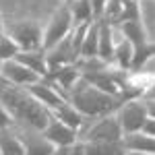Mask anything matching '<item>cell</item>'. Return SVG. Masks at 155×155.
I'll list each match as a JSON object with an SVG mask.
<instances>
[{"mask_svg":"<svg viewBox=\"0 0 155 155\" xmlns=\"http://www.w3.org/2000/svg\"><path fill=\"white\" fill-rule=\"evenodd\" d=\"M0 104L11 114L12 122H19L21 126L41 132L50 122V110L35 101L23 87H15L6 81H0Z\"/></svg>","mask_w":155,"mask_h":155,"instance_id":"1","label":"cell"},{"mask_svg":"<svg viewBox=\"0 0 155 155\" xmlns=\"http://www.w3.org/2000/svg\"><path fill=\"white\" fill-rule=\"evenodd\" d=\"M66 101L85 118H101L107 114H114L124 104V97L104 93L93 85H89L85 79H79L66 93Z\"/></svg>","mask_w":155,"mask_h":155,"instance_id":"2","label":"cell"},{"mask_svg":"<svg viewBox=\"0 0 155 155\" xmlns=\"http://www.w3.org/2000/svg\"><path fill=\"white\" fill-rule=\"evenodd\" d=\"M149 116H153V101H151V93L149 99L145 101L143 97H134L124 101L122 106L116 110V118L120 122V128L122 134H128V132H139L143 122Z\"/></svg>","mask_w":155,"mask_h":155,"instance_id":"3","label":"cell"},{"mask_svg":"<svg viewBox=\"0 0 155 155\" xmlns=\"http://www.w3.org/2000/svg\"><path fill=\"white\" fill-rule=\"evenodd\" d=\"M6 35L17 44L19 52H35L44 46V29L37 21H19L6 29Z\"/></svg>","mask_w":155,"mask_h":155,"instance_id":"4","label":"cell"},{"mask_svg":"<svg viewBox=\"0 0 155 155\" xmlns=\"http://www.w3.org/2000/svg\"><path fill=\"white\" fill-rule=\"evenodd\" d=\"M72 29H74V23H72L71 8H68V4H64V6H60L58 11L52 15L48 27L44 31V46H41V50L46 52L52 46H56L58 41H62L64 37L71 35Z\"/></svg>","mask_w":155,"mask_h":155,"instance_id":"5","label":"cell"},{"mask_svg":"<svg viewBox=\"0 0 155 155\" xmlns=\"http://www.w3.org/2000/svg\"><path fill=\"white\" fill-rule=\"evenodd\" d=\"M120 139H122V128H120V122L116 118V112L101 116L95 124H91L87 128L83 137V141H91V143H114Z\"/></svg>","mask_w":155,"mask_h":155,"instance_id":"6","label":"cell"},{"mask_svg":"<svg viewBox=\"0 0 155 155\" xmlns=\"http://www.w3.org/2000/svg\"><path fill=\"white\" fill-rule=\"evenodd\" d=\"M23 89L33 97L35 101H39L46 110H50V112L56 110V107H60L62 104H66V95L60 91L56 85H52L50 81H46V79H39L37 83H31V85H27V87H23Z\"/></svg>","mask_w":155,"mask_h":155,"instance_id":"7","label":"cell"},{"mask_svg":"<svg viewBox=\"0 0 155 155\" xmlns=\"http://www.w3.org/2000/svg\"><path fill=\"white\" fill-rule=\"evenodd\" d=\"M0 77H2V81L15 85V87H27V85L39 81V77H37L35 72L29 71L27 66H23L21 62H17L15 58L0 62Z\"/></svg>","mask_w":155,"mask_h":155,"instance_id":"8","label":"cell"},{"mask_svg":"<svg viewBox=\"0 0 155 155\" xmlns=\"http://www.w3.org/2000/svg\"><path fill=\"white\" fill-rule=\"evenodd\" d=\"M44 139L50 141L54 147H72V145L79 141V132L68 128L66 124H62L60 120H56L50 114V122L46 124V128L41 130Z\"/></svg>","mask_w":155,"mask_h":155,"instance_id":"9","label":"cell"},{"mask_svg":"<svg viewBox=\"0 0 155 155\" xmlns=\"http://www.w3.org/2000/svg\"><path fill=\"white\" fill-rule=\"evenodd\" d=\"M46 62H48V72L56 71L60 66H66V64H74L77 62V54L72 50L71 35L64 37L62 41H58L56 46H52L50 50H46Z\"/></svg>","mask_w":155,"mask_h":155,"instance_id":"10","label":"cell"},{"mask_svg":"<svg viewBox=\"0 0 155 155\" xmlns=\"http://www.w3.org/2000/svg\"><path fill=\"white\" fill-rule=\"evenodd\" d=\"M23 143L25 155H50L54 151V145L44 139V134L39 130H33V128H27L23 126V132L17 134Z\"/></svg>","mask_w":155,"mask_h":155,"instance_id":"11","label":"cell"},{"mask_svg":"<svg viewBox=\"0 0 155 155\" xmlns=\"http://www.w3.org/2000/svg\"><path fill=\"white\" fill-rule=\"evenodd\" d=\"M81 79V72L74 64H66V66H60L56 71H50L46 74V81H50L52 85H56L58 89H64L66 93L72 89V85Z\"/></svg>","mask_w":155,"mask_h":155,"instance_id":"12","label":"cell"},{"mask_svg":"<svg viewBox=\"0 0 155 155\" xmlns=\"http://www.w3.org/2000/svg\"><path fill=\"white\" fill-rule=\"evenodd\" d=\"M114 29L112 23L107 19H99V33H97V58H101L104 62L112 60V52H114Z\"/></svg>","mask_w":155,"mask_h":155,"instance_id":"13","label":"cell"},{"mask_svg":"<svg viewBox=\"0 0 155 155\" xmlns=\"http://www.w3.org/2000/svg\"><path fill=\"white\" fill-rule=\"evenodd\" d=\"M122 145L126 149V153H151L155 151V141L153 137H147L143 132H128L122 134Z\"/></svg>","mask_w":155,"mask_h":155,"instance_id":"14","label":"cell"},{"mask_svg":"<svg viewBox=\"0 0 155 155\" xmlns=\"http://www.w3.org/2000/svg\"><path fill=\"white\" fill-rule=\"evenodd\" d=\"M17 62H21L29 71H33L39 79H46L48 74V62H46V52L44 50H35V52H19L15 56Z\"/></svg>","mask_w":155,"mask_h":155,"instance_id":"15","label":"cell"},{"mask_svg":"<svg viewBox=\"0 0 155 155\" xmlns=\"http://www.w3.org/2000/svg\"><path fill=\"white\" fill-rule=\"evenodd\" d=\"M50 114H52V116H54L56 120H60L62 124H66L68 128L77 130V132L83 128L85 120H87L83 114H79V112H77V110H74V107H72L68 101H66V104H62L60 107H56V110H52Z\"/></svg>","mask_w":155,"mask_h":155,"instance_id":"16","label":"cell"},{"mask_svg":"<svg viewBox=\"0 0 155 155\" xmlns=\"http://www.w3.org/2000/svg\"><path fill=\"white\" fill-rule=\"evenodd\" d=\"M97 33H99V19H91L85 31L83 44H81L79 58H95L97 56Z\"/></svg>","mask_w":155,"mask_h":155,"instance_id":"17","label":"cell"},{"mask_svg":"<svg viewBox=\"0 0 155 155\" xmlns=\"http://www.w3.org/2000/svg\"><path fill=\"white\" fill-rule=\"evenodd\" d=\"M83 143V155H126V149L122 141L114 143H91V141H81Z\"/></svg>","mask_w":155,"mask_h":155,"instance_id":"18","label":"cell"},{"mask_svg":"<svg viewBox=\"0 0 155 155\" xmlns=\"http://www.w3.org/2000/svg\"><path fill=\"white\" fill-rule=\"evenodd\" d=\"M120 31L124 39L132 44V46H141L145 41H149V37L145 33V27L141 21H126V23H120Z\"/></svg>","mask_w":155,"mask_h":155,"instance_id":"19","label":"cell"},{"mask_svg":"<svg viewBox=\"0 0 155 155\" xmlns=\"http://www.w3.org/2000/svg\"><path fill=\"white\" fill-rule=\"evenodd\" d=\"M0 155H25L21 139L12 134L11 128L0 130Z\"/></svg>","mask_w":155,"mask_h":155,"instance_id":"20","label":"cell"},{"mask_svg":"<svg viewBox=\"0 0 155 155\" xmlns=\"http://www.w3.org/2000/svg\"><path fill=\"white\" fill-rule=\"evenodd\" d=\"M132 50L134 46L128 44L126 39H120L114 44V52H112V60H116V64H118L120 71H128V66H130V60H132Z\"/></svg>","mask_w":155,"mask_h":155,"instance_id":"21","label":"cell"},{"mask_svg":"<svg viewBox=\"0 0 155 155\" xmlns=\"http://www.w3.org/2000/svg\"><path fill=\"white\" fill-rule=\"evenodd\" d=\"M68 8H71L72 23L74 25L89 23V21L93 19V12H91L89 0H72V2H68Z\"/></svg>","mask_w":155,"mask_h":155,"instance_id":"22","label":"cell"},{"mask_svg":"<svg viewBox=\"0 0 155 155\" xmlns=\"http://www.w3.org/2000/svg\"><path fill=\"white\" fill-rule=\"evenodd\" d=\"M151 56H153V44H151V41H145V44H141V46H134L128 71H141V68L145 66V62L151 60Z\"/></svg>","mask_w":155,"mask_h":155,"instance_id":"23","label":"cell"},{"mask_svg":"<svg viewBox=\"0 0 155 155\" xmlns=\"http://www.w3.org/2000/svg\"><path fill=\"white\" fill-rule=\"evenodd\" d=\"M17 54H19L17 44H15L11 37L2 31V33H0V62H4V60H12Z\"/></svg>","mask_w":155,"mask_h":155,"instance_id":"24","label":"cell"},{"mask_svg":"<svg viewBox=\"0 0 155 155\" xmlns=\"http://www.w3.org/2000/svg\"><path fill=\"white\" fill-rule=\"evenodd\" d=\"M12 124H15V122H12L11 114H8V112L4 110V106L0 104V130H4V128H11Z\"/></svg>","mask_w":155,"mask_h":155,"instance_id":"25","label":"cell"},{"mask_svg":"<svg viewBox=\"0 0 155 155\" xmlns=\"http://www.w3.org/2000/svg\"><path fill=\"white\" fill-rule=\"evenodd\" d=\"M139 132H143V134H147V137H155V116H149V118L145 120Z\"/></svg>","mask_w":155,"mask_h":155,"instance_id":"26","label":"cell"},{"mask_svg":"<svg viewBox=\"0 0 155 155\" xmlns=\"http://www.w3.org/2000/svg\"><path fill=\"white\" fill-rule=\"evenodd\" d=\"M68 155H83V143H81V141H77V143L71 147Z\"/></svg>","mask_w":155,"mask_h":155,"instance_id":"27","label":"cell"},{"mask_svg":"<svg viewBox=\"0 0 155 155\" xmlns=\"http://www.w3.org/2000/svg\"><path fill=\"white\" fill-rule=\"evenodd\" d=\"M68 151H71V147H54V151L50 155H68Z\"/></svg>","mask_w":155,"mask_h":155,"instance_id":"28","label":"cell"},{"mask_svg":"<svg viewBox=\"0 0 155 155\" xmlns=\"http://www.w3.org/2000/svg\"><path fill=\"white\" fill-rule=\"evenodd\" d=\"M4 31V23H2V17H0V33Z\"/></svg>","mask_w":155,"mask_h":155,"instance_id":"29","label":"cell"},{"mask_svg":"<svg viewBox=\"0 0 155 155\" xmlns=\"http://www.w3.org/2000/svg\"><path fill=\"white\" fill-rule=\"evenodd\" d=\"M126 155H151V153H126Z\"/></svg>","mask_w":155,"mask_h":155,"instance_id":"30","label":"cell"},{"mask_svg":"<svg viewBox=\"0 0 155 155\" xmlns=\"http://www.w3.org/2000/svg\"><path fill=\"white\" fill-rule=\"evenodd\" d=\"M0 81H2V77H0Z\"/></svg>","mask_w":155,"mask_h":155,"instance_id":"31","label":"cell"},{"mask_svg":"<svg viewBox=\"0 0 155 155\" xmlns=\"http://www.w3.org/2000/svg\"><path fill=\"white\" fill-rule=\"evenodd\" d=\"M68 2H72V0H68Z\"/></svg>","mask_w":155,"mask_h":155,"instance_id":"32","label":"cell"}]
</instances>
